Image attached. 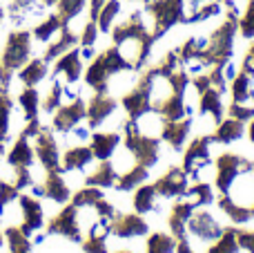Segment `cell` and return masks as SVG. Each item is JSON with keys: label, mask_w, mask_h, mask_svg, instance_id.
I'll list each match as a JSON object with an SVG mask.
<instances>
[{"label": "cell", "mask_w": 254, "mask_h": 253, "mask_svg": "<svg viewBox=\"0 0 254 253\" xmlns=\"http://www.w3.org/2000/svg\"><path fill=\"white\" fill-rule=\"evenodd\" d=\"M92 209H96L98 218H110V220H114V218H116V209L110 204V202H105V197H103V200H98L96 204L92 206Z\"/></svg>", "instance_id": "cell-48"}, {"label": "cell", "mask_w": 254, "mask_h": 253, "mask_svg": "<svg viewBox=\"0 0 254 253\" xmlns=\"http://www.w3.org/2000/svg\"><path fill=\"white\" fill-rule=\"evenodd\" d=\"M194 211L196 209H194L190 202H185L183 197H179V202L172 206L170 218H167V227H170V233L176 238V240L188 236V220L192 218Z\"/></svg>", "instance_id": "cell-14"}, {"label": "cell", "mask_w": 254, "mask_h": 253, "mask_svg": "<svg viewBox=\"0 0 254 253\" xmlns=\"http://www.w3.org/2000/svg\"><path fill=\"white\" fill-rule=\"evenodd\" d=\"M192 117H185L179 121H165L161 130V139L170 143L174 150H183L190 139V132H192Z\"/></svg>", "instance_id": "cell-11"}, {"label": "cell", "mask_w": 254, "mask_h": 253, "mask_svg": "<svg viewBox=\"0 0 254 253\" xmlns=\"http://www.w3.org/2000/svg\"><path fill=\"white\" fill-rule=\"evenodd\" d=\"M241 247H239V240H237V229L234 227H228L223 233H221L219 240L212 242V247L207 249V253H239Z\"/></svg>", "instance_id": "cell-31"}, {"label": "cell", "mask_w": 254, "mask_h": 253, "mask_svg": "<svg viewBox=\"0 0 254 253\" xmlns=\"http://www.w3.org/2000/svg\"><path fill=\"white\" fill-rule=\"evenodd\" d=\"M116 253H131V251H116Z\"/></svg>", "instance_id": "cell-54"}, {"label": "cell", "mask_w": 254, "mask_h": 253, "mask_svg": "<svg viewBox=\"0 0 254 253\" xmlns=\"http://www.w3.org/2000/svg\"><path fill=\"white\" fill-rule=\"evenodd\" d=\"M181 197H183L185 202H190L194 209H201V206H210L212 202H214V193H212V186H210V184H205V182H196L194 186H190Z\"/></svg>", "instance_id": "cell-25"}, {"label": "cell", "mask_w": 254, "mask_h": 253, "mask_svg": "<svg viewBox=\"0 0 254 253\" xmlns=\"http://www.w3.org/2000/svg\"><path fill=\"white\" fill-rule=\"evenodd\" d=\"M123 130H125V139H123L125 150L134 157L136 164L145 166V168H152L158 161V157H161V137L140 134L134 119L125 121Z\"/></svg>", "instance_id": "cell-2"}, {"label": "cell", "mask_w": 254, "mask_h": 253, "mask_svg": "<svg viewBox=\"0 0 254 253\" xmlns=\"http://www.w3.org/2000/svg\"><path fill=\"white\" fill-rule=\"evenodd\" d=\"M250 211H252V220H254V204L250 206Z\"/></svg>", "instance_id": "cell-52"}, {"label": "cell", "mask_w": 254, "mask_h": 253, "mask_svg": "<svg viewBox=\"0 0 254 253\" xmlns=\"http://www.w3.org/2000/svg\"><path fill=\"white\" fill-rule=\"evenodd\" d=\"M63 25H65V22L61 20V16H49L43 25L36 27V38H38V40H49L54 34H56V31H61Z\"/></svg>", "instance_id": "cell-39"}, {"label": "cell", "mask_w": 254, "mask_h": 253, "mask_svg": "<svg viewBox=\"0 0 254 253\" xmlns=\"http://www.w3.org/2000/svg\"><path fill=\"white\" fill-rule=\"evenodd\" d=\"M212 143H214L212 134H201V137L194 139L188 146V150L183 152V166H181V168H183L190 177L196 179V182H201V173L212 164V155H210Z\"/></svg>", "instance_id": "cell-5"}, {"label": "cell", "mask_w": 254, "mask_h": 253, "mask_svg": "<svg viewBox=\"0 0 254 253\" xmlns=\"http://www.w3.org/2000/svg\"><path fill=\"white\" fill-rule=\"evenodd\" d=\"M29 56V34H11L4 49V67L13 70V67L22 65Z\"/></svg>", "instance_id": "cell-15"}, {"label": "cell", "mask_w": 254, "mask_h": 253, "mask_svg": "<svg viewBox=\"0 0 254 253\" xmlns=\"http://www.w3.org/2000/svg\"><path fill=\"white\" fill-rule=\"evenodd\" d=\"M123 108H125L127 115H129V119H134V121L138 119V117H143L145 112L154 110L152 99H149V92L147 90H143V88H138V85L123 97Z\"/></svg>", "instance_id": "cell-17"}, {"label": "cell", "mask_w": 254, "mask_h": 253, "mask_svg": "<svg viewBox=\"0 0 254 253\" xmlns=\"http://www.w3.org/2000/svg\"><path fill=\"white\" fill-rule=\"evenodd\" d=\"M145 11L152 16V36L163 38L179 22H185V0H149Z\"/></svg>", "instance_id": "cell-3"}, {"label": "cell", "mask_w": 254, "mask_h": 253, "mask_svg": "<svg viewBox=\"0 0 254 253\" xmlns=\"http://www.w3.org/2000/svg\"><path fill=\"white\" fill-rule=\"evenodd\" d=\"M116 182H119V170L114 168V164L110 159L101 161L98 168L92 175H87V179H85L87 186H98V188H112L116 186Z\"/></svg>", "instance_id": "cell-21"}, {"label": "cell", "mask_w": 254, "mask_h": 253, "mask_svg": "<svg viewBox=\"0 0 254 253\" xmlns=\"http://www.w3.org/2000/svg\"><path fill=\"white\" fill-rule=\"evenodd\" d=\"M228 115L232 119H239V121H252L254 119V106H246V103H232L228 108Z\"/></svg>", "instance_id": "cell-42"}, {"label": "cell", "mask_w": 254, "mask_h": 253, "mask_svg": "<svg viewBox=\"0 0 254 253\" xmlns=\"http://www.w3.org/2000/svg\"><path fill=\"white\" fill-rule=\"evenodd\" d=\"M103 188L98 186H85L83 191H78L74 195V200H71V204L76 206V209H83V206H94L98 200H103Z\"/></svg>", "instance_id": "cell-35"}, {"label": "cell", "mask_w": 254, "mask_h": 253, "mask_svg": "<svg viewBox=\"0 0 254 253\" xmlns=\"http://www.w3.org/2000/svg\"><path fill=\"white\" fill-rule=\"evenodd\" d=\"M221 97H223V94L214 88H210L203 94H198V112H201V117H212V121L219 124L225 115V108H223Z\"/></svg>", "instance_id": "cell-18"}, {"label": "cell", "mask_w": 254, "mask_h": 253, "mask_svg": "<svg viewBox=\"0 0 254 253\" xmlns=\"http://www.w3.org/2000/svg\"><path fill=\"white\" fill-rule=\"evenodd\" d=\"M20 206H22V227H20V231L29 238L31 233L38 231V229L43 227V206H40V202H36L34 197H27V195L20 197Z\"/></svg>", "instance_id": "cell-16"}, {"label": "cell", "mask_w": 254, "mask_h": 253, "mask_svg": "<svg viewBox=\"0 0 254 253\" xmlns=\"http://www.w3.org/2000/svg\"><path fill=\"white\" fill-rule=\"evenodd\" d=\"M219 2H225V0H219Z\"/></svg>", "instance_id": "cell-57"}, {"label": "cell", "mask_w": 254, "mask_h": 253, "mask_svg": "<svg viewBox=\"0 0 254 253\" xmlns=\"http://www.w3.org/2000/svg\"><path fill=\"white\" fill-rule=\"evenodd\" d=\"M134 2H149V0H134Z\"/></svg>", "instance_id": "cell-53"}, {"label": "cell", "mask_w": 254, "mask_h": 253, "mask_svg": "<svg viewBox=\"0 0 254 253\" xmlns=\"http://www.w3.org/2000/svg\"><path fill=\"white\" fill-rule=\"evenodd\" d=\"M83 72V63H80V52L78 49H69L61 61L56 63V74H65L69 83H76Z\"/></svg>", "instance_id": "cell-24"}, {"label": "cell", "mask_w": 254, "mask_h": 253, "mask_svg": "<svg viewBox=\"0 0 254 253\" xmlns=\"http://www.w3.org/2000/svg\"><path fill=\"white\" fill-rule=\"evenodd\" d=\"M246 170H254V161L246 159L241 155H234V152H223L216 159V177H214V186L219 188L221 195H228L234 179L241 173H246Z\"/></svg>", "instance_id": "cell-4"}, {"label": "cell", "mask_w": 254, "mask_h": 253, "mask_svg": "<svg viewBox=\"0 0 254 253\" xmlns=\"http://www.w3.org/2000/svg\"><path fill=\"white\" fill-rule=\"evenodd\" d=\"M36 155L40 157V161H43V166L47 168V173H63L56 141H54L52 132H49L47 128H40V132L36 134Z\"/></svg>", "instance_id": "cell-10"}, {"label": "cell", "mask_w": 254, "mask_h": 253, "mask_svg": "<svg viewBox=\"0 0 254 253\" xmlns=\"http://www.w3.org/2000/svg\"><path fill=\"white\" fill-rule=\"evenodd\" d=\"M207 0H190V11H196L201 4H205Z\"/></svg>", "instance_id": "cell-50"}, {"label": "cell", "mask_w": 254, "mask_h": 253, "mask_svg": "<svg viewBox=\"0 0 254 253\" xmlns=\"http://www.w3.org/2000/svg\"><path fill=\"white\" fill-rule=\"evenodd\" d=\"M145 253H176V238L172 233H152L147 238Z\"/></svg>", "instance_id": "cell-29"}, {"label": "cell", "mask_w": 254, "mask_h": 253, "mask_svg": "<svg viewBox=\"0 0 254 253\" xmlns=\"http://www.w3.org/2000/svg\"><path fill=\"white\" fill-rule=\"evenodd\" d=\"M98 25H96V20H89L87 25H85V29H83V36H80V43H83V47H94V43H96V38H98Z\"/></svg>", "instance_id": "cell-44"}, {"label": "cell", "mask_w": 254, "mask_h": 253, "mask_svg": "<svg viewBox=\"0 0 254 253\" xmlns=\"http://www.w3.org/2000/svg\"><path fill=\"white\" fill-rule=\"evenodd\" d=\"M119 11H121V0H107L105 7H103L101 13H98V20H96L98 29L110 31L112 25H114V20H116V16H119Z\"/></svg>", "instance_id": "cell-34"}, {"label": "cell", "mask_w": 254, "mask_h": 253, "mask_svg": "<svg viewBox=\"0 0 254 253\" xmlns=\"http://www.w3.org/2000/svg\"><path fill=\"white\" fill-rule=\"evenodd\" d=\"M237 240L239 247L248 253H254V231H248V229H237Z\"/></svg>", "instance_id": "cell-47"}, {"label": "cell", "mask_w": 254, "mask_h": 253, "mask_svg": "<svg viewBox=\"0 0 254 253\" xmlns=\"http://www.w3.org/2000/svg\"><path fill=\"white\" fill-rule=\"evenodd\" d=\"M225 227H221L210 211H194L188 220V236L196 238L201 242H214L221 238Z\"/></svg>", "instance_id": "cell-6"}, {"label": "cell", "mask_w": 254, "mask_h": 253, "mask_svg": "<svg viewBox=\"0 0 254 253\" xmlns=\"http://www.w3.org/2000/svg\"><path fill=\"white\" fill-rule=\"evenodd\" d=\"M7 242L11 247V253H31V245L27 240V236L20 231V229H7Z\"/></svg>", "instance_id": "cell-37"}, {"label": "cell", "mask_w": 254, "mask_h": 253, "mask_svg": "<svg viewBox=\"0 0 254 253\" xmlns=\"http://www.w3.org/2000/svg\"><path fill=\"white\" fill-rule=\"evenodd\" d=\"M116 108H119L116 99L107 97V94L96 92V94H94V99L89 101V106H87L89 128H98V126H103L116 112Z\"/></svg>", "instance_id": "cell-13"}, {"label": "cell", "mask_w": 254, "mask_h": 253, "mask_svg": "<svg viewBox=\"0 0 254 253\" xmlns=\"http://www.w3.org/2000/svg\"><path fill=\"white\" fill-rule=\"evenodd\" d=\"M149 231V224L140 218V213H116L110 222V233L116 238H138Z\"/></svg>", "instance_id": "cell-9"}, {"label": "cell", "mask_w": 254, "mask_h": 253, "mask_svg": "<svg viewBox=\"0 0 254 253\" xmlns=\"http://www.w3.org/2000/svg\"><path fill=\"white\" fill-rule=\"evenodd\" d=\"M47 74V67H45V61H31L25 70L20 72V81L27 85H36L40 79H45Z\"/></svg>", "instance_id": "cell-36"}, {"label": "cell", "mask_w": 254, "mask_h": 253, "mask_svg": "<svg viewBox=\"0 0 254 253\" xmlns=\"http://www.w3.org/2000/svg\"><path fill=\"white\" fill-rule=\"evenodd\" d=\"M176 253H196V251L192 249V245H190L188 236L181 238V240H176Z\"/></svg>", "instance_id": "cell-49"}, {"label": "cell", "mask_w": 254, "mask_h": 253, "mask_svg": "<svg viewBox=\"0 0 254 253\" xmlns=\"http://www.w3.org/2000/svg\"><path fill=\"white\" fill-rule=\"evenodd\" d=\"M0 247H2V236H0Z\"/></svg>", "instance_id": "cell-56"}, {"label": "cell", "mask_w": 254, "mask_h": 253, "mask_svg": "<svg viewBox=\"0 0 254 253\" xmlns=\"http://www.w3.org/2000/svg\"><path fill=\"white\" fill-rule=\"evenodd\" d=\"M248 134H250V141L254 143V119L250 121V130H248Z\"/></svg>", "instance_id": "cell-51"}, {"label": "cell", "mask_w": 254, "mask_h": 253, "mask_svg": "<svg viewBox=\"0 0 254 253\" xmlns=\"http://www.w3.org/2000/svg\"><path fill=\"white\" fill-rule=\"evenodd\" d=\"M9 164L16 166V168H29L34 164V150L27 143V137H20L13 146L11 155H9Z\"/></svg>", "instance_id": "cell-30"}, {"label": "cell", "mask_w": 254, "mask_h": 253, "mask_svg": "<svg viewBox=\"0 0 254 253\" xmlns=\"http://www.w3.org/2000/svg\"><path fill=\"white\" fill-rule=\"evenodd\" d=\"M250 83H252V76H248L246 72L239 70V74L234 76L232 85H230L234 103H248V101H250V90H252Z\"/></svg>", "instance_id": "cell-33"}, {"label": "cell", "mask_w": 254, "mask_h": 253, "mask_svg": "<svg viewBox=\"0 0 254 253\" xmlns=\"http://www.w3.org/2000/svg\"><path fill=\"white\" fill-rule=\"evenodd\" d=\"M156 195L158 193L154 188V184H140L134 193V211L140 215L149 213L154 209V204H156Z\"/></svg>", "instance_id": "cell-28"}, {"label": "cell", "mask_w": 254, "mask_h": 253, "mask_svg": "<svg viewBox=\"0 0 254 253\" xmlns=\"http://www.w3.org/2000/svg\"><path fill=\"white\" fill-rule=\"evenodd\" d=\"M74 45H78V36H74L69 29H63L61 38H58L54 45H49L47 54H45V61H52V58L61 56V54H67L69 49H74Z\"/></svg>", "instance_id": "cell-32"}, {"label": "cell", "mask_w": 254, "mask_h": 253, "mask_svg": "<svg viewBox=\"0 0 254 253\" xmlns=\"http://www.w3.org/2000/svg\"><path fill=\"white\" fill-rule=\"evenodd\" d=\"M239 31L243 38H254V0H248L246 11L239 18Z\"/></svg>", "instance_id": "cell-38"}, {"label": "cell", "mask_w": 254, "mask_h": 253, "mask_svg": "<svg viewBox=\"0 0 254 253\" xmlns=\"http://www.w3.org/2000/svg\"><path fill=\"white\" fill-rule=\"evenodd\" d=\"M18 197V188L16 186H9V184L0 182V215L4 213V206L9 204V202H13Z\"/></svg>", "instance_id": "cell-45"}, {"label": "cell", "mask_w": 254, "mask_h": 253, "mask_svg": "<svg viewBox=\"0 0 254 253\" xmlns=\"http://www.w3.org/2000/svg\"><path fill=\"white\" fill-rule=\"evenodd\" d=\"M237 34H239V20L237 18H225V22H221V27H216V29L207 36V45L198 61L205 67L225 65V63L232 58Z\"/></svg>", "instance_id": "cell-1"}, {"label": "cell", "mask_w": 254, "mask_h": 253, "mask_svg": "<svg viewBox=\"0 0 254 253\" xmlns=\"http://www.w3.org/2000/svg\"><path fill=\"white\" fill-rule=\"evenodd\" d=\"M154 188L161 197H181L190 188V175L183 168H170L154 182Z\"/></svg>", "instance_id": "cell-8"}, {"label": "cell", "mask_w": 254, "mask_h": 253, "mask_svg": "<svg viewBox=\"0 0 254 253\" xmlns=\"http://www.w3.org/2000/svg\"><path fill=\"white\" fill-rule=\"evenodd\" d=\"M20 103L25 108V115H27V121H34L36 119V108H38V94H36L34 88L25 90L20 94Z\"/></svg>", "instance_id": "cell-41"}, {"label": "cell", "mask_w": 254, "mask_h": 253, "mask_svg": "<svg viewBox=\"0 0 254 253\" xmlns=\"http://www.w3.org/2000/svg\"><path fill=\"white\" fill-rule=\"evenodd\" d=\"M243 132H246V124L239 119H221L219 124L214 126V132H212V137H214L216 143H234L239 141V139L243 137Z\"/></svg>", "instance_id": "cell-19"}, {"label": "cell", "mask_w": 254, "mask_h": 253, "mask_svg": "<svg viewBox=\"0 0 254 253\" xmlns=\"http://www.w3.org/2000/svg\"><path fill=\"white\" fill-rule=\"evenodd\" d=\"M216 204H219V209L223 211V213L232 220V224H237V227L239 224H248L252 220V211L248 209V206L234 202L230 195H221L219 200H216Z\"/></svg>", "instance_id": "cell-23"}, {"label": "cell", "mask_w": 254, "mask_h": 253, "mask_svg": "<svg viewBox=\"0 0 254 253\" xmlns=\"http://www.w3.org/2000/svg\"><path fill=\"white\" fill-rule=\"evenodd\" d=\"M83 251L85 253H110L105 245V238H92V236L83 242Z\"/></svg>", "instance_id": "cell-46"}, {"label": "cell", "mask_w": 254, "mask_h": 253, "mask_svg": "<svg viewBox=\"0 0 254 253\" xmlns=\"http://www.w3.org/2000/svg\"><path fill=\"white\" fill-rule=\"evenodd\" d=\"M43 188H45V195L52 197V200L58 202V204L69 200V188H67V184H65V179H63L61 173H49Z\"/></svg>", "instance_id": "cell-27"}, {"label": "cell", "mask_w": 254, "mask_h": 253, "mask_svg": "<svg viewBox=\"0 0 254 253\" xmlns=\"http://www.w3.org/2000/svg\"><path fill=\"white\" fill-rule=\"evenodd\" d=\"M0 155H2V143H0Z\"/></svg>", "instance_id": "cell-55"}, {"label": "cell", "mask_w": 254, "mask_h": 253, "mask_svg": "<svg viewBox=\"0 0 254 253\" xmlns=\"http://www.w3.org/2000/svg\"><path fill=\"white\" fill-rule=\"evenodd\" d=\"M94 161V152L87 146H78L71 148L65 152V159H63V170H83L87 164Z\"/></svg>", "instance_id": "cell-26"}, {"label": "cell", "mask_w": 254, "mask_h": 253, "mask_svg": "<svg viewBox=\"0 0 254 253\" xmlns=\"http://www.w3.org/2000/svg\"><path fill=\"white\" fill-rule=\"evenodd\" d=\"M49 233H56V236H65L71 242H80V224H78V209L74 204L65 206L61 213L54 220H49Z\"/></svg>", "instance_id": "cell-7"}, {"label": "cell", "mask_w": 254, "mask_h": 253, "mask_svg": "<svg viewBox=\"0 0 254 253\" xmlns=\"http://www.w3.org/2000/svg\"><path fill=\"white\" fill-rule=\"evenodd\" d=\"M85 117H87V106H85L80 99H74L69 106H63L61 110L56 112V117H54V128L61 130V132H69Z\"/></svg>", "instance_id": "cell-12"}, {"label": "cell", "mask_w": 254, "mask_h": 253, "mask_svg": "<svg viewBox=\"0 0 254 253\" xmlns=\"http://www.w3.org/2000/svg\"><path fill=\"white\" fill-rule=\"evenodd\" d=\"M85 2L87 0H61L58 2V7H61V20L67 25L71 18H76L85 9Z\"/></svg>", "instance_id": "cell-40"}, {"label": "cell", "mask_w": 254, "mask_h": 253, "mask_svg": "<svg viewBox=\"0 0 254 253\" xmlns=\"http://www.w3.org/2000/svg\"><path fill=\"white\" fill-rule=\"evenodd\" d=\"M149 177V168H145V166L140 164H134L131 168H127L125 173L119 175V182H116V191H136V188L140 186V184H145V179Z\"/></svg>", "instance_id": "cell-22"}, {"label": "cell", "mask_w": 254, "mask_h": 253, "mask_svg": "<svg viewBox=\"0 0 254 253\" xmlns=\"http://www.w3.org/2000/svg\"><path fill=\"white\" fill-rule=\"evenodd\" d=\"M119 143H121L119 132H96L92 137V146L89 148H92V152H94V159L105 161L116 152Z\"/></svg>", "instance_id": "cell-20"}, {"label": "cell", "mask_w": 254, "mask_h": 253, "mask_svg": "<svg viewBox=\"0 0 254 253\" xmlns=\"http://www.w3.org/2000/svg\"><path fill=\"white\" fill-rule=\"evenodd\" d=\"M9 112H11V101L7 99V94H4V92H0V139L7 134Z\"/></svg>", "instance_id": "cell-43"}]
</instances>
